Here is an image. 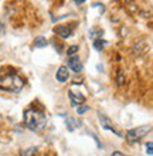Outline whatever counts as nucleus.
<instances>
[{
	"mask_svg": "<svg viewBox=\"0 0 153 156\" xmlns=\"http://www.w3.org/2000/svg\"><path fill=\"white\" fill-rule=\"evenodd\" d=\"M68 97H70L71 102L72 105H78V104H84L85 102V95L81 94L79 91H74V90H70L68 91Z\"/></svg>",
	"mask_w": 153,
	"mask_h": 156,
	"instance_id": "0eeeda50",
	"label": "nucleus"
},
{
	"mask_svg": "<svg viewBox=\"0 0 153 156\" xmlns=\"http://www.w3.org/2000/svg\"><path fill=\"white\" fill-rule=\"evenodd\" d=\"M146 153L148 155H153V142H148L146 144Z\"/></svg>",
	"mask_w": 153,
	"mask_h": 156,
	"instance_id": "4468645a",
	"label": "nucleus"
},
{
	"mask_svg": "<svg viewBox=\"0 0 153 156\" xmlns=\"http://www.w3.org/2000/svg\"><path fill=\"white\" fill-rule=\"evenodd\" d=\"M47 44H48V41L46 40V37H37L36 38V41H34V45L38 47V48H41V47H47Z\"/></svg>",
	"mask_w": 153,
	"mask_h": 156,
	"instance_id": "9b49d317",
	"label": "nucleus"
},
{
	"mask_svg": "<svg viewBox=\"0 0 153 156\" xmlns=\"http://www.w3.org/2000/svg\"><path fill=\"white\" fill-rule=\"evenodd\" d=\"M88 109H89V108H88L87 105H82V107H78V108H77V114H78V115H82V114H85V112H87Z\"/></svg>",
	"mask_w": 153,
	"mask_h": 156,
	"instance_id": "ddd939ff",
	"label": "nucleus"
},
{
	"mask_svg": "<svg viewBox=\"0 0 153 156\" xmlns=\"http://www.w3.org/2000/svg\"><path fill=\"white\" fill-rule=\"evenodd\" d=\"M54 33L58 34L61 38H68L72 36L74 33V29L71 27V26H57V27H54Z\"/></svg>",
	"mask_w": 153,
	"mask_h": 156,
	"instance_id": "423d86ee",
	"label": "nucleus"
},
{
	"mask_svg": "<svg viewBox=\"0 0 153 156\" xmlns=\"http://www.w3.org/2000/svg\"><path fill=\"white\" fill-rule=\"evenodd\" d=\"M65 123H67V128H68V131H75V129H78L82 123L79 119H75L74 116H65Z\"/></svg>",
	"mask_w": 153,
	"mask_h": 156,
	"instance_id": "1a4fd4ad",
	"label": "nucleus"
},
{
	"mask_svg": "<svg viewBox=\"0 0 153 156\" xmlns=\"http://www.w3.org/2000/svg\"><path fill=\"white\" fill-rule=\"evenodd\" d=\"M98 119H99V123H101V126H102L103 129H106V131H111V132H113L115 135L120 136V131L115 126V125H113V122H112L109 118H106L105 115L99 114V115H98Z\"/></svg>",
	"mask_w": 153,
	"mask_h": 156,
	"instance_id": "20e7f679",
	"label": "nucleus"
},
{
	"mask_svg": "<svg viewBox=\"0 0 153 156\" xmlns=\"http://www.w3.org/2000/svg\"><path fill=\"white\" fill-rule=\"evenodd\" d=\"M118 82H119V84H123V75L118 74Z\"/></svg>",
	"mask_w": 153,
	"mask_h": 156,
	"instance_id": "2eb2a0df",
	"label": "nucleus"
},
{
	"mask_svg": "<svg viewBox=\"0 0 153 156\" xmlns=\"http://www.w3.org/2000/svg\"><path fill=\"white\" fill-rule=\"evenodd\" d=\"M106 45H108V41L103 40L101 36H99L98 38H95V40H94V47H95L96 51H102V50L105 48Z\"/></svg>",
	"mask_w": 153,
	"mask_h": 156,
	"instance_id": "9d476101",
	"label": "nucleus"
},
{
	"mask_svg": "<svg viewBox=\"0 0 153 156\" xmlns=\"http://www.w3.org/2000/svg\"><path fill=\"white\" fill-rule=\"evenodd\" d=\"M78 50H79V48H78V45H71L70 48L67 50V54H68L70 57H71V55H75V54L78 53Z\"/></svg>",
	"mask_w": 153,
	"mask_h": 156,
	"instance_id": "f8f14e48",
	"label": "nucleus"
},
{
	"mask_svg": "<svg viewBox=\"0 0 153 156\" xmlns=\"http://www.w3.org/2000/svg\"><path fill=\"white\" fill-rule=\"evenodd\" d=\"M23 87H24V81L16 74H7L0 77V91L19 92Z\"/></svg>",
	"mask_w": 153,
	"mask_h": 156,
	"instance_id": "f03ea898",
	"label": "nucleus"
},
{
	"mask_svg": "<svg viewBox=\"0 0 153 156\" xmlns=\"http://www.w3.org/2000/svg\"><path fill=\"white\" fill-rule=\"evenodd\" d=\"M55 78H57L58 82H65L68 81V78H70V70L67 68V67H60L57 71V74H55Z\"/></svg>",
	"mask_w": 153,
	"mask_h": 156,
	"instance_id": "6e6552de",
	"label": "nucleus"
},
{
	"mask_svg": "<svg viewBox=\"0 0 153 156\" xmlns=\"http://www.w3.org/2000/svg\"><path fill=\"white\" fill-rule=\"evenodd\" d=\"M24 122L26 126L29 128L30 131L41 132L46 128L47 118L43 112L36 111V109H29V111L24 112Z\"/></svg>",
	"mask_w": 153,
	"mask_h": 156,
	"instance_id": "f257e3e1",
	"label": "nucleus"
},
{
	"mask_svg": "<svg viewBox=\"0 0 153 156\" xmlns=\"http://www.w3.org/2000/svg\"><path fill=\"white\" fill-rule=\"evenodd\" d=\"M150 131V126H137V128H133L130 131H128L126 133V140H128L129 144H135L137 140H141L146 133H149Z\"/></svg>",
	"mask_w": 153,
	"mask_h": 156,
	"instance_id": "7ed1b4c3",
	"label": "nucleus"
},
{
	"mask_svg": "<svg viewBox=\"0 0 153 156\" xmlns=\"http://www.w3.org/2000/svg\"><path fill=\"white\" fill-rule=\"evenodd\" d=\"M112 156H125L123 153H120V152H113L112 153Z\"/></svg>",
	"mask_w": 153,
	"mask_h": 156,
	"instance_id": "f3484780",
	"label": "nucleus"
},
{
	"mask_svg": "<svg viewBox=\"0 0 153 156\" xmlns=\"http://www.w3.org/2000/svg\"><path fill=\"white\" fill-rule=\"evenodd\" d=\"M84 2H87V0H74V3L77 4V6H81V4H82Z\"/></svg>",
	"mask_w": 153,
	"mask_h": 156,
	"instance_id": "dca6fc26",
	"label": "nucleus"
},
{
	"mask_svg": "<svg viewBox=\"0 0 153 156\" xmlns=\"http://www.w3.org/2000/svg\"><path fill=\"white\" fill-rule=\"evenodd\" d=\"M68 68H70L71 71H74V73H81L84 68L82 66V61L79 60V57H77V55H71L70 58H68Z\"/></svg>",
	"mask_w": 153,
	"mask_h": 156,
	"instance_id": "39448f33",
	"label": "nucleus"
}]
</instances>
